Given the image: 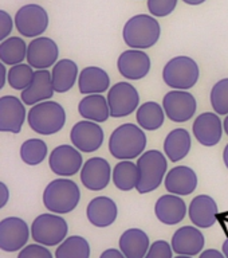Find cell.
I'll return each mask as SVG.
<instances>
[{"mask_svg": "<svg viewBox=\"0 0 228 258\" xmlns=\"http://www.w3.org/2000/svg\"><path fill=\"white\" fill-rule=\"evenodd\" d=\"M211 105L217 114H228V78L217 81L211 90Z\"/></svg>", "mask_w": 228, "mask_h": 258, "instance_id": "cell-36", "label": "cell"}, {"mask_svg": "<svg viewBox=\"0 0 228 258\" xmlns=\"http://www.w3.org/2000/svg\"><path fill=\"white\" fill-rule=\"evenodd\" d=\"M72 145L81 152L90 153L101 148L104 143V131L98 122L84 120L77 122L70 132Z\"/></svg>", "mask_w": 228, "mask_h": 258, "instance_id": "cell-12", "label": "cell"}, {"mask_svg": "<svg viewBox=\"0 0 228 258\" xmlns=\"http://www.w3.org/2000/svg\"><path fill=\"white\" fill-rule=\"evenodd\" d=\"M47 156V144L40 139H28L20 147V159L27 165H38Z\"/></svg>", "mask_w": 228, "mask_h": 258, "instance_id": "cell-34", "label": "cell"}, {"mask_svg": "<svg viewBox=\"0 0 228 258\" xmlns=\"http://www.w3.org/2000/svg\"><path fill=\"white\" fill-rule=\"evenodd\" d=\"M108 104L110 108V117L121 118L132 114L138 109L140 96L137 89L129 82H117L109 89Z\"/></svg>", "mask_w": 228, "mask_h": 258, "instance_id": "cell-9", "label": "cell"}, {"mask_svg": "<svg viewBox=\"0 0 228 258\" xmlns=\"http://www.w3.org/2000/svg\"><path fill=\"white\" fill-rule=\"evenodd\" d=\"M164 184L169 194L179 197L191 195L197 187V175L187 165H179L167 173Z\"/></svg>", "mask_w": 228, "mask_h": 258, "instance_id": "cell-20", "label": "cell"}, {"mask_svg": "<svg viewBox=\"0 0 228 258\" xmlns=\"http://www.w3.org/2000/svg\"><path fill=\"white\" fill-rule=\"evenodd\" d=\"M183 2L188 6H200V4L205 3L207 0H183Z\"/></svg>", "mask_w": 228, "mask_h": 258, "instance_id": "cell-45", "label": "cell"}, {"mask_svg": "<svg viewBox=\"0 0 228 258\" xmlns=\"http://www.w3.org/2000/svg\"><path fill=\"white\" fill-rule=\"evenodd\" d=\"M15 20L12 19L11 15L7 14V11L0 10V40L7 39V36L11 34L14 28Z\"/></svg>", "mask_w": 228, "mask_h": 258, "instance_id": "cell-40", "label": "cell"}, {"mask_svg": "<svg viewBox=\"0 0 228 258\" xmlns=\"http://www.w3.org/2000/svg\"><path fill=\"white\" fill-rule=\"evenodd\" d=\"M164 108L155 101H148L137 109L136 120L142 129L157 131L163 126L165 120Z\"/></svg>", "mask_w": 228, "mask_h": 258, "instance_id": "cell-31", "label": "cell"}, {"mask_svg": "<svg viewBox=\"0 0 228 258\" xmlns=\"http://www.w3.org/2000/svg\"><path fill=\"white\" fill-rule=\"evenodd\" d=\"M221 250H223V254H224V257L228 258V238L225 239L224 242H223V247H221Z\"/></svg>", "mask_w": 228, "mask_h": 258, "instance_id": "cell-47", "label": "cell"}, {"mask_svg": "<svg viewBox=\"0 0 228 258\" xmlns=\"http://www.w3.org/2000/svg\"><path fill=\"white\" fill-rule=\"evenodd\" d=\"M27 120L34 132L50 136L63 128L66 124V112L62 105L55 101H43L30 109Z\"/></svg>", "mask_w": 228, "mask_h": 258, "instance_id": "cell-4", "label": "cell"}, {"mask_svg": "<svg viewBox=\"0 0 228 258\" xmlns=\"http://www.w3.org/2000/svg\"><path fill=\"white\" fill-rule=\"evenodd\" d=\"M78 112L89 121L105 122L110 117L108 98H105L101 94H89L80 101Z\"/></svg>", "mask_w": 228, "mask_h": 258, "instance_id": "cell-27", "label": "cell"}, {"mask_svg": "<svg viewBox=\"0 0 228 258\" xmlns=\"http://www.w3.org/2000/svg\"><path fill=\"white\" fill-rule=\"evenodd\" d=\"M112 173L109 161L102 157H92L81 169V181L90 191H101L108 187Z\"/></svg>", "mask_w": 228, "mask_h": 258, "instance_id": "cell-16", "label": "cell"}, {"mask_svg": "<svg viewBox=\"0 0 228 258\" xmlns=\"http://www.w3.org/2000/svg\"><path fill=\"white\" fill-rule=\"evenodd\" d=\"M100 258H126L125 254L118 249H108L101 254Z\"/></svg>", "mask_w": 228, "mask_h": 258, "instance_id": "cell-42", "label": "cell"}, {"mask_svg": "<svg viewBox=\"0 0 228 258\" xmlns=\"http://www.w3.org/2000/svg\"><path fill=\"white\" fill-rule=\"evenodd\" d=\"M146 147V136L141 126L122 124L113 131L109 139V151L120 160H133L140 157Z\"/></svg>", "mask_w": 228, "mask_h": 258, "instance_id": "cell-1", "label": "cell"}, {"mask_svg": "<svg viewBox=\"0 0 228 258\" xmlns=\"http://www.w3.org/2000/svg\"><path fill=\"white\" fill-rule=\"evenodd\" d=\"M82 163H84V159H82L80 149L66 144L54 148L48 157V164L52 172L63 177L75 175L84 167Z\"/></svg>", "mask_w": 228, "mask_h": 258, "instance_id": "cell-13", "label": "cell"}, {"mask_svg": "<svg viewBox=\"0 0 228 258\" xmlns=\"http://www.w3.org/2000/svg\"><path fill=\"white\" fill-rule=\"evenodd\" d=\"M172 251V245H169L164 239H160L150 245L145 258H173Z\"/></svg>", "mask_w": 228, "mask_h": 258, "instance_id": "cell-38", "label": "cell"}, {"mask_svg": "<svg viewBox=\"0 0 228 258\" xmlns=\"http://www.w3.org/2000/svg\"><path fill=\"white\" fill-rule=\"evenodd\" d=\"M165 114L173 122H185L196 113V98L187 90H172L163 100Z\"/></svg>", "mask_w": 228, "mask_h": 258, "instance_id": "cell-10", "label": "cell"}, {"mask_svg": "<svg viewBox=\"0 0 228 258\" xmlns=\"http://www.w3.org/2000/svg\"><path fill=\"white\" fill-rule=\"evenodd\" d=\"M55 258H90V245L81 235L68 237L56 247Z\"/></svg>", "mask_w": 228, "mask_h": 258, "instance_id": "cell-33", "label": "cell"}, {"mask_svg": "<svg viewBox=\"0 0 228 258\" xmlns=\"http://www.w3.org/2000/svg\"><path fill=\"white\" fill-rule=\"evenodd\" d=\"M149 247V237L141 229H128L120 238V250L126 258H145Z\"/></svg>", "mask_w": 228, "mask_h": 258, "instance_id": "cell-26", "label": "cell"}, {"mask_svg": "<svg viewBox=\"0 0 228 258\" xmlns=\"http://www.w3.org/2000/svg\"><path fill=\"white\" fill-rule=\"evenodd\" d=\"M81 199L80 187L70 179L50 181L43 192L44 207L54 214H68L75 210Z\"/></svg>", "mask_w": 228, "mask_h": 258, "instance_id": "cell-3", "label": "cell"}, {"mask_svg": "<svg viewBox=\"0 0 228 258\" xmlns=\"http://www.w3.org/2000/svg\"><path fill=\"white\" fill-rule=\"evenodd\" d=\"M199 258H225V257H224V254L220 253L219 250L208 249V250H204V251L200 254V257Z\"/></svg>", "mask_w": 228, "mask_h": 258, "instance_id": "cell-43", "label": "cell"}, {"mask_svg": "<svg viewBox=\"0 0 228 258\" xmlns=\"http://www.w3.org/2000/svg\"><path fill=\"white\" fill-rule=\"evenodd\" d=\"M140 179L141 173L138 165L130 160L118 161L113 169V183L121 191H130L137 188Z\"/></svg>", "mask_w": 228, "mask_h": 258, "instance_id": "cell-30", "label": "cell"}, {"mask_svg": "<svg viewBox=\"0 0 228 258\" xmlns=\"http://www.w3.org/2000/svg\"><path fill=\"white\" fill-rule=\"evenodd\" d=\"M161 35L160 23L153 15L138 14L132 16L122 28V38L129 47L150 48L159 42Z\"/></svg>", "mask_w": 228, "mask_h": 258, "instance_id": "cell-2", "label": "cell"}, {"mask_svg": "<svg viewBox=\"0 0 228 258\" xmlns=\"http://www.w3.org/2000/svg\"><path fill=\"white\" fill-rule=\"evenodd\" d=\"M27 48L22 38L19 36H10L7 39L2 40L0 43V60L2 63L15 66L23 63L24 58H27Z\"/></svg>", "mask_w": 228, "mask_h": 258, "instance_id": "cell-32", "label": "cell"}, {"mask_svg": "<svg viewBox=\"0 0 228 258\" xmlns=\"http://www.w3.org/2000/svg\"><path fill=\"white\" fill-rule=\"evenodd\" d=\"M34 74L35 72H32V66L30 64H15L8 70V84L12 89L23 92L24 89H27L31 85Z\"/></svg>", "mask_w": 228, "mask_h": 258, "instance_id": "cell-35", "label": "cell"}, {"mask_svg": "<svg viewBox=\"0 0 228 258\" xmlns=\"http://www.w3.org/2000/svg\"><path fill=\"white\" fill-rule=\"evenodd\" d=\"M193 136L201 145L213 147L221 140L223 136V124L217 113L205 112L197 117L192 126Z\"/></svg>", "mask_w": 228, "mask_h": 258, "instance_id": "cell-18", "label": "cell"}, {"mask_svg": "<svg viewBox=\"0 0 228 258\" xmlns=\"http://www.w3.org/2000/svg\"><path fill=\"white\" fill-rule=\"evenodd\" d=\"M157 219L164 225L173 226L180 223L187 214V205L179 195L168 194L159 198L155 206Z\"/></svg>", "mask_w": 228, "mask_h": 258, "instance_id": "cell-21", "label": "cell"}, {"mask_svg": "<svg viewBox=\"0 0 228 258\" xmlns=\"http://www.w3.org/2000/svg\"><path fill=\"white\" fill-rule=\"evenodd\" d=\"M59 55L58 44L47 36H38L28 43L27 62L36 70L54 66Z\"/></svg>", "mask_w": 228, "mask_h": 258, "instance_id": "cell-14", "label": "cell"}, {"mask_svg": "<svg viewBox=\"0 0 228 258\" xmlns=\"http://www.w3.org/2000/svg\"><path fill=\"white\" fill-rule=\"evenodd\" d=\"M110 86V78L104 69L97 66H88L80 73L78 88L85 96L89 94H101L106 92Z\"/></svg>", "mask_w": 228, "mask_h": 258, "instance_id": "cell-25", "label": "cell"}, {"mask_svg": "<svg viewBox=\"0 0 228 258\" xmlns=\"http://www.w3.org/2000/svg\"><path fill=\"white\" fill-rule=\"evenodd\" d=\"M54 85H52L51 73L44 70H36L34 80L27 89L22 92V101L26 105H36L50 100L54 96Z\"/></svg>", "mask_w": 228, "mask_h": 258, "instance_id": "cell-22", "label": "cell"}, {"mask_svg": "<svg viewBox=\"0 0 228 258\" xmlns=\"http://www.w3.org/2000/svg\"><path fill=\"white\" fill-rule=\"evenodd\" d=\"M0 73H2V76H0V89H3L4 85H6V80H8V72L4 63L0 64Z\"/></svg>", "mask_w": 228, "mask_h": 258, "instance_id": "cell-44", "label": "cell"}, {"mask_svg": "<svg viewBox=\"0 0 228 258\" xmlns=\"http://www.w3.org/2000/svg\"><path fill=\"white\" fill-rule=\"evenodd\" d=\"M52 85L56 93H66L75 85L78 74V64L71 59L58 60L51 72Z\"/></svg>", "mask_w": 228, "mask_h": 258, "instance_id": "cell-29", "label": "cell"}, {"mask_svg": "<svg viewBox=\"0 0 228 258\" xmlns=\"http://www.w3.org/2000/svg\"><path fill=\"white\" fill-rule=\"evenodd\" d=\"M223 128H224L225 135H227V136H228V114H227V116H225L224 121H223Z\"/></svg>", "mask_w": 228, "mask_h": 258, "instance_id": "cell-48", "label": "cell"}, {"mask_svg": "<svg viewBox=\"0 0 228 258\" xmlns=\"http://www.w3.org/2000/svg\"><path fill=\"white\" fill-rule=\"evenodd\" d=\"M8 198H10V191L6 183L0 181V209H3L4 206L7 205Z\"/></svg>", "mask_w": 228, "mask_h": 258, "instance_id": "cell-41", "label": "cell"}, {"mask_svg": "<svg viewBox=\"0 0 228 258\" xmlns=\"http://www.w3.org/2000/svg\"><path fill=\"white\" fill-rule=\"evenodd\" d=\"M26 120V108L22 100L14 96L0 98V131L19 133Z\"/></svg>", "mask_w": 228, "mask_h": 258, "instance_id": "cell-17", "label": "cell"}, {"mask_svg": "<svg viewBox=\"0 0 228 258\" xmlns=\"http://www.w3.org/2000/svg\"><path fill=\"white\" fill-rule=\"evenodd\" d=\"M172 249L180 255H196L204 249L205 238L201 231L193 226H183L172 237Z\"/></svg>", "mask_w": 228, "mask_h": 258, "instance_id": "cell-19", "label": "cell"}, {"mask_svg": "<svg viewBox=\"0 0 228 258\" xmlns=\"http://www.w3.org/2000/svg\"><path fill=\"white\" fill-rule=\"evenodd\" d=\"M175 258H192V257H191V255H180V254H179V255Z\"/></svg>", "mask_w": 228, "mask_h": 258, "instance_id": "cell-49", "label": "cell"}, {"mask_svg": "<svg viewBox=\"0 0 228 258\" xmlns=\"http://www.w3.org/2000/svg\"><path fill=\"white\" fill-rule=\"evenodd\" d=\"M18 258H52V254L44 245L32 243L20 250Z\"/></svg>", "mask_w": 228, "mask_h": 258, "instance_id": "cell-39", "label": "cell"}, {"mask_svg": "<svg viewBox=\"0 0 228 258\" xmlns=\"http://www.w3.org/2000/svg\"><path fill=\"white\" fill-rule=\"evenodd\" d=\"M191 135L187 129H173L164 141L165 155L173 163L183 160L191 151Z\"/></svg>", "mask_w": 228, "mask_h": 258, "instance_id": "cell-28", "label": "cell"}, {"mask_svg": "<svg viewBox=\"0 0 228 258\" xmlns=\"http://www.w3.org/2000/svg\"><path fill=\"white\" fill-rule=\"evenodd\" d=\"M188 213L189 219L193 225L200 229H208L216 223L219 210L213 198L208 195H199L192 199Z\"/></svg>", "mask_w": 228, "mask_h": 258, "instance_id": "cell-23", "label": "cell"}, {"mask_svg": "<svg viewBox=\"0 0 228 258\" xmlns=\"http://www.w3.org/2000/svg\"><path fill=\"white\" fill-rule=\"evenodd\" d=\"M177 2L179 0H148L146 6L150 15L155 18H165L175 11Z\"/></svg>", "mask_w": 228, "mask_h": 258, "instance_id": "cell-37", "label": "cell"}, {"mask_svg": "<svg viewBox=\"0 0 228 258\" xmlns=\"http://www.w3.org/2000/svg\"><path fill=\"white\" fill-rule=\"evenodd\" d=\"M137 165L141 173L140 183L136 188L138 194H148L159 188L168 168L164 153L157 149L146 151L138 157Z\"/></svg>", "mask_w": 228, "mask_h": 258, "instance_id": "cell-5", "label": "cell"}, {"mask_svg": "<svg viewBox=\"0 0 228 258\" xmlns=\"http://www.w3.org/2000/svg\"><path fill=\"white\" fill-rule=\"evenodd\" d=\"M89 222L96 227H109L117 219L118 209L116 202L108 197L94 198L86 210Z\"/></svg>", "mask_w": 228, "mask_h": 258, "instance_id": "cell-24", "label": "cell"}, {"mask_svg": "<svg viewBox=\"0 0 228 258\" xmlns=\"http://www.w3.org/2000/svg\"><path fill=\"white\" fill-rule=\"evenodd\" d=\"M200 76L199 66L191 56H175L164 66L163 80L169 88L188 90L196 85Z\"/></svg>", "mask_w": 228, "mask_h": 258, "instance_id": "cell-6", "label": "cell"}, {"mask_svg": "<svg viewBox=\"0 0 228 258\" xmlns=\"http://www.w3.org/2000/svg\"><path fill=\"white\" fill-rule=\"evenodd\" d=\"M223 161H224L225 167L228 168V144L224 147V151H223Z\"/></svg>", "mask_w": 228, "mask_h": 258, "instance_id": "cell-46", "label": "cell"}, {"mask_svg": "<svg viewBox=\"0 0 228 258\" xmlns=\"http://www.w3.org/2000/svg\"><path fill=\"white\" fill-rule=\"evenodd\" d=\"M67 231V222L59 215H54V213L40 214L31 225L32 239L44 246L60 245Z\"/></svg>", "mask_w": 228, "mask_h": 258, "instance_id": "cell-7", "label": "cell"}, {"mask_svg": "<svg viewBox=\"0 0 228 258\" xmlns=\"http://www.w3.org/2000/svg\"><path fill=\"white\" fill-rule=\"evenodd\" d=\"M31 234L28 225L18 217H8L0 221V249L3 251H18L24 247Z\"/></svg>", "mask_w": 228, "mask_h": 258, "instance_id": "cell-11", "label": "cell"}, {"mask_svg": "<svg viewBox=\"0 0 228 258\" xmlns=\"http://www.w3.org/2000/svg\"><path fill=\"white\" fill-rule=\"evenodd\" d=\"M15 27L26 38H38L48 27V14L39 4H24L15 14Z\"/></svg>", "mask_w": 228, "mask_h": 258, "instance_id": "cell-8", "label": "cell"}, {"mask_svg": "<svg viewBox=\"0 0 228 258\" xmlns=\"http://www.w3.org/2000/svg\"><path fill=\"white\" fill-rule=\"evenodd\" d=\"M117 68L121 76L126 80L138 81L150 72V58L146 52L138 48L126 50L118 56Z\"/></svg>", "mask_w": 228, "mask_h": 258, "instance_id": "cell-15", "label": "cell"}]
</instances>
